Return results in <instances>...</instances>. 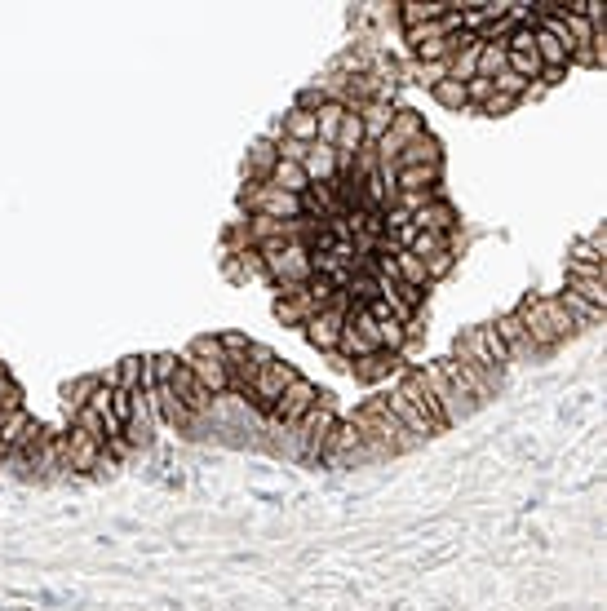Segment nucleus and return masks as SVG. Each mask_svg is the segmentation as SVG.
<instances>
[{
  "label": "nucleus",
  "instance_id": "nucleus-1",
  "mask_svg": "<svg viewBox=\"0 0 607 611\" xmlns=\"http://www.w3.org/2000/svg\"><path fill=\"white\" fill-rule=\"evenodd\" d=\"M514 315H519V324H523V333H528L532 350H550V346H559V341H568L576 333L572 315L559 306V297H532L528 293Z\"/></svg>",
  "mask_w": 607,
  "mask_h": 611
},
{
  "label": "nucleus",
  "instance_id": "nucleus-2",
  "mask_svg": "<svg viewBox=\"0 0 607 611\" xmlns=\"http://www.w3.org/2000/svg\"><path fill=\"white\" fill-rule=\"evenodd\" d=\"M262 271L280 293H297L315 279V262H311V244H262Z\"/></svg>",
  "mask_w": 607,
  "mask_h": 611
},
{
  "label": "nucleus",
  "instance_id": "nucleus-3",
  "mask_svg": "<svg viewBox=\"0 0 607 611\" xmlns=\"http://www.w3.org/2000/svg\"><path fill=\"white\" fill-rule=\"evenodd\" d=\"M351 426L359 430V439L364 443H377V448L386 452V457H399V452H413L421 439H413L404 426H399L395 417H390V408H386V399H373V403H364V408L351 417Z\"/></svg>",
  "mask_w": 607,
  "mask_h": 611
},
{
  "label": "nucleus",
  "instance_id": "nucleus-4",
  "mask_svg": "<svg viewBox=\"0 0 607 611\" xmlns=\"http://www.w3.org/2000/svg\"><path fill=\"white\" fill-rule=\"evenodd\" d=\"M351 293H346V288H337L333 293V302H328L320 315L311 319V324L302 328V337L311 341L315 350H320V355H333L337 350V341H342V328H346V315H351Z\"/></svg>",
  "mask_w": 607,
  "mask_h": 611
},
{
  "label": "nucleus",
  "instance_id": "nucleus-5",
  "mask_svg": "<svg viewBox=\"0 0 607 611\" xmlns=\"http://www.w3.org/2000/svg\"><path fill=\"white\" fill-rule=\"evenodd\" d=\"M297 430H302V452H306V457H324L328 439H333V430H337L333 399H328L324 390H320V399H315V408L297 421Z\"/></svg>",
  "mask_w": 607,
  "mask_h": 611
},
{
  "label": "nucleus",
  "instance_id": "nucleus-6",
  "mask_svg": "<svg viewBox=\"0 0 607 611\" xmlns=\"http://www.w3.org/2000/svg\"><path fill=\"white\" fill-rule=\"evenodd\" d=\"M107 465V448H102V439L85 430H67L63 434V470H76V474H94Z\"/></svg>",
  "mask_w": 607,
  "mask_h": 611
},
{
  "label": "nucleus",
  "instance_id": "nucleus-7",
  "mask_svg": "<svg viewBox=\"0 0 607 611\" xmlns=\"http://www.w3.org/2000/svg\"><path fill=\"white\" fill-rule=\"evenodd\" d=\"M302 377V372H297L293 364H284V359H271V364H262L257 368V377H253V386H249V399L257 403V408H266L271 412V403L284 395L288 386H293V381Z\"/></svg>",
  "mask_w": 607,
  "mask_h": 611
},
{
  "label": "nucleus",
  "instance_id": "nucleus-8",
  "mask_svg": "<svg viewBox=\"0 0 607 611\" xmlns=\"http://www.w3.org/2000/svg\"><path fill=\"white\" fill-rule=\"evenodd\" d=\"M45 434L49 430L40 426L32 412L18 408V412H9V417H0V452H27V448H36Z\"/></svg>",
  "mask_w": 607,
  "mask_h": 611
},
{
  "label": "nucleus",
  "instance_id": "nucleus-9",
  "mask_svg": "<svg viewBox=\"0 0 607 611\" xmlns=\"http://www.w3.org/2000/svg\"><path fill=\"white\" fill-rule=\"evenodd\" d=\"M315 399H320V386H315V381H306V377H297L293 386H288L284 395L271 403V417L280 421V426H297V421L315 408Z\"/></svg>",
  "mask_w": 607,
  "mask_h": 611
},
{
  "label": "nucleus",
  "instance_id": "nucleus-10",
  "mask_svg": "<svg viewBox=\"0 0 607 611\" xmlns=\"http://www.w3.org/2000/svg\"><path fill=\"white\" fill-rule=\"evenodd\" d=\"M395 395H404L408 403H413L421 417H426L430 426H435V434H439V430H448V421H444V412H439L435 395H430V386H426V377H421V368H417V372H399Z\"/></svg>",
  "mask_w": 607,
  "mask_h": 611
},
{
  "label": "nucleus",
  "instance_id": "nucleus-11",
  "mask_svg": "<svg viewBox=\"0 0 607 611\" xmlns=\"http://www.w3.org/2000/svg\"><path fill=\"white\" fill-rule=\"evenodd\" d=\"M355 116H359V129H364V147H377L386 138L390 120H395V107L386 98H373V102H359Z\"/></svg>",
  "mask_w": 607,
  "mask_h": 611
},
{
  "label": "nucleus",
  "instance_id": "nucleus-12",
  "mask_svg": "<svg viewBox=\"0 0 607 611\" xmlns=\"http://www.w3.org/2000/svg\"><path fill=\"white\" fill-rule=\"evenodd\" d=\"M173 395L182 399V408H187L191 417H204V412L213 408V395L200 386V381H195V372L187 364H178V372H173Z\"/></svg>",
  "mask_w": 607,
  "mask_h": 611
},
{
  "label": "nucleus",
  "instance_id": "nucleus-13",
  "mask_svg": "<svg viewBox=\"0 0 607 611\" xmlns=\"http://www.w3.org/2000/svg\"><path fill=\"white\" fill-rule=\"evenodd\" d=\"M399 18H404V31L408 27H421V23H439V18L457 14V0H399Z\"/></svg>",
  "mask_w": 607,
  "mask_h": 611
},
{
  "label": "nucleus",
  "instance_id": "nucleus-14",
  "mask_svg": "<svg viewBox=\"0 0 607 611\" xmlns=\"http://www.w3.org/2000/svg\"><path fill=\"white\" fill-rule=\"evenodd\" d=\"M182 364L195 372V381H200L204 390H209L213 399L226 395L231 390V377H226V359H204V355H182Z\"/></svg>",
  "mask_w": 607,
  "mask_h": 611
},
{
  "label": "nucleus",
  "instance_id": "nucleus-15",
  "mask_svg": "<svg viewBox=\"0 0 607 611\" xmlns=\"http://www.w3.org/2000/svg\"><path fill=\"white\" fill-rule=\"evenodd\" d=\"M102 386H116V390H129V395H138L142 381H147V359L142 355H125L111 372H98Z\"/></svg>",
  "mask_w": 607,
  "mask_h": 611
},
{
  "label": "nucleus",
  "instance_id": "nucleus-16",
  "mask_svg": "<svg viewBox=\"0 0 607 611\" xmlns=\"http://www.w3.org/2000/svg\"><path fill=\"white\" fill-rule=\"evenodd\" d=\"M413 164H430V169H444V147H439V138L421 133L417 142H408V147L395 155V169H413Z\"/></svg>",
  "mask_w": 607,
  "mask_h": 611
},
{
  "label": "nucleus",
  "instance_id": "nucleus-17",
  "mask_svg": "<svg viewBox=\"0 0 607 611\" xmlns=\"http://www.w3.org/2000/svg\"><path fill=\"white\" fill-rule=\"evenodd\" d=\"M413 231H430V235H452V226H457V213H452V204L448 200H430L421 213H413Z\"/></svg>",
  "mask_w": 607,
  "mask_h": 611
},
{
  "label": "nucleus",
  "instance_id": "nucleus-18",
  "mask_svg": "<svg viewBox=\"0 0 607 611\" xmlns=\"http://www.w3.org/2000/svg\"><path fill=\"white\" fill-rule=\"evenodd\" d=\"M395 368H399V355H390V350H373V355L351 359L355 381H364V386H377V381H386Z\"/></svg>",
  "mask_w": 607,
  "mask_h": 611
},
{
  "label": "nucleus",
  "instance_id": "nucleus-19",
  "mask_svg": "<svg viewBox=\"0 0 607 611\" xmlns=\"http://www.w3.org/2000/svg\"><path fill=\"white\" fill-rule=\"evenodd\" d=\"M280 164V151H275V142L257 138L249 155H244V182H271V169Z\"/></svg>",
  "mask_w": 607,
  "mask_h": 611
},
{
  "label": "nucleus",
  "instance_id": "nucleus-20",
  "mask_svg": "<svg viewBox=\"0 0 607 611\" xmlns=\"http://www.w3.org/2000/svg\"><path fill=\"white\" fill-rule=\"evenodd\" d=\"M386 408H390V417L399 421V426H404L408 434H413V439H430V434H435V426H430L426 417H421V412L413 408V403H408L404 395H395V390H390L386 395Z\"/></svg>",
  "mask_w": 607,
  "mask_h": 611
},
{
  "label": "nucleus",
  "instance_id": "nucleus-21",
  "mask_svg": "<svg viewBox=\"0 0 607 611\" xmlns=\"http://www.w3.org/2000/svg\"><path fill=\"white\" fill-rule=\"evenodd\" d=\"M302 169H306V178H311V186H320V182H337V151H333V147H324V142H311V151H306Z\"/></svg>",
  "mask_w": 607,
  "mask_h": 611
},
{
  "label": "nucleus",
  "instance_id": "nucleus-22",
  "mask_svg": "<svg viewBox=\"0 0 607 611\" xmlns=\"http://www.w3.org/2000/svg\"><path fill=\"white\" fill-rule=\"evenodd\" d=\"M479 49H483V40L466 36V45L448 58V80H461V85H466V80H475L479 76Z\"/></svg>",
  "mask_w": 607,
  "mask_h": 611
},
{
  "label": "nucleus",
  "instance_id": "nucleus-23",
  "mask_svg": "<svg viewBox=\"0 0 607 611\" xmlns=\"http://www.w3.org/2000/svg\"><path fill=\"white\" fill-rule=\"evenodd\" d=\"M492 328H497V337L506 341V350H510V359H523V355H537L532 350V341H528V333H523V324H519V315H501V319H492Z\"/></svg>",
  "mask_w": 607,
  "mask_h": 611
},
{
  "label": "nucleus",
  "instance_id": "nucleus-24",
  "mask_svg": "<svg viewBox=\"0 0 607 611\" xmlns=\"http://www.w3.org/2000/svg\"><path fill=\"white\" fill-rule=\"evenodd\" d=\"M102 386V377L98 372H85V377H71L67 386H63V412H67V421L76 417L80 408H85L89 399H94V390Z\"/></svg>",
  "mask_w": 607,
  "mask_h": 611
},
{
  "label": "nucleus",
  "instance_id": "nucleus-25",
  "mask_svg": "<svg viewBox=\"0 0 607 611\" xmlns=\"http://www.w3.org/2000/svg\"><path fill=\"white\" fill-rule=\"evenodd\" d=\"M439 186V169L430 164H413V169H395V191H421V195H435Z\"/></svg>",
  "mask_w": 607,
  "mask_h": 611
},
{
  "label": "nucleus",
  "instance_id": "nucleus-26",
  "mask_svg": "<svg viewBox=\"0 0 607 611\" xmlns=\"http://www.w3.org/2000/svg\"><path fill=\"white\" fill-rule=\"evenodd\" d=\"M280 133L293 142H315V111H302V107H288L280 120Z\"/></svg>",
  "mask_w": 607,
  "mask_h": 611
},
{
  "label": "nucleus",
  "instance_id": "nucleus-27",
  "mask_svg": "<svg viewBox=\"0 0 607 611\" xmlns=\"http://www.w3.org/2000/svg\"><path fill=\"white\" fill-rule=\"evenodd\" d=\"M271 186H275V191H288V195H306V191H311V178H306L302 164L280 160V164L271 169Z\"/></svg>",
  "mask_w": 607,
  "mask_h": 611
},
{
  "label": "nucleus",
  "instance_id": "nucleus-28",
  "mask_svg": "<svg viewBox=\"0 0 607 611\" xmlns=\"http://www.w3.org/2000/svg\"><path fill=\"white\" fill-rule=\"evenodd\" d=\"M342 116H346L342 102H324V107L315 111V142L333 147V142H337V129H342Z\"/></svg>",
  "mask_w": 607,
  "mask_h": 611
},
{
  "label": "nucleus",
  "instance_id": "nucleus-29",
  "mask_svg": "<svg viewBox=\"0 0 607 611\" xmlns=\"http://www.w3.org/2000/svg\"><path fill=\"white\" fill-rule=\"evenodd\" d=\"M559 306L568 310L572 315V324H576V333H581V328H594V324H603V315L607 310H599V306H590V302H581V297L576 293H568V288H563V297H559Z\"/></svg>",
  "mask_w": 607,
  "mask_h": 611
},
{
  "label": "nucleus",
  "instance_id": "nucleus-30",
  "mask_svg": "<svg viewBox=\"0 0 607 611\" xmlns=\"http://www.w3.org/2000/svg\"><path fill=\"white\" fill-rule=\"evenodd\" d=\"M430 93H435V102L444 111H466L470 107L466 85H461V80H439V85H430Z\"/></svg>",
  "mask_w": 607,
  "mask_h": 611
},
{
  "label": "nucleus",
  "instance_id": "nucleus-31",
  "mask_svg": "<svg viewBox=\"0 0 607 611\" xmlns=\"http://www.w3.org/2000/svg\"><path fill=\"white\" fill-rule=\"evenodd\" d=\"M475 333H479V346H483V355H488L492 359V368H506L510 364V350H506V341H501L497 337V328H492V324H483V328H475Z\"/></svg>",
  "mask_w": 607,
  "mask_h": 611
},
{
  "label": "nucleus",
  "instance_id": "nucleus-32",
  "mask_svg": "<svg viewBox=\"0 0 607 611\" xmlns=\"http://www.w3.org/2000/svg\"><path fill=\"white\" fill-rule=\"evenodd\" d=\"M568 293H576L581 302L607 310V279H572V275H568Z\"/></svg>",
  "mask_w": 607,
  "mask_h": 611
},
{
  "label": "nucleus",
  "instance_id": "nucleus-33",
  "mask_svg": "<svg viewBox=\"0 0 607 611\" xmlns=\"http://www.w3.org/2000/svg\"><path fill=\"white\" fill-rule=\"evenodd\" d=\"M506 54H510V49H506ZM506 71H514V76L528 80V85H532V80H541V58H537V49H523V54H510V58H506Z\"/></svg>",
  "mask_w": 607,
  "mask_h": 611
},
{
  "label": "nucleus",
  "instance_id": "nucleus-34",
  "mask_svg": "<svg viewBox=\"0 0 607 611\" xmlns=\"http://www.w3.org/2000/svg\"><path fill=\"white\" fill-rule=\"evenodd\" d=\"M506 45H483L479 49V76L483 80H497L501 76V71H506Z\"/></svg>",
  "mask_w": 607,
  "mask_h": 611
},
{
  "label": "nucleus",
  "instance_id": "nucleus-35",
  "mask_svg": "<svg viewBox=\"0 0 607 611\" xmlns=\"http://www.w3.org/2000/svg\"><path fill=\"white\" fill-rule=\"evenodd\" d=\"M71 430H85V434H94V439L107 443V434H111V421L107 417H98L94 408H80L76 417H71Z\"/></svg>",
  "mask_w": 607,
  "mask_h": 611
},
{
  "label": "nucleus",
  "instance_id": "nucleus-36",
  "mask_svg": "<svg viewBox=\"0 0 607 611\" xmlns=\"http://www.w3.org/2000/svg\"><path fill=\"white\" fill-rule=\"evenodd\" d=\"M23 408V390H18V381L9 377V368L0 372V417H9V412Z\"/></svg>",
  "mask_w": 607,
  "mask_h": 611
},
{
  "label": "nucleus",
  "instance_id": "nucleus-37",
  "mask_svg": "<svg viewBox=\"0 0 607 611\" xmlns=\"http://www.w3.org/2000/svg\"><path fill=\"white\" fill-rule=\"evenodd\" d=\"M421 262H426V275H430V284H435V279H444V275H452V248L448 253H435V257H421Z\"/></svg>",
  "mask_w": 607,
  "mask_h": 611
},
{
  "label": "nucleus",
  "instance_id": "nucleus-38",
  "mask_svg": "<svg viewBox=\"0 0 607 611\" xmlns=\"http://www.w3.org/2000/svg\"><path fill=\"white\" fill-rule=\"evenodd\" d=\"M187 355H204V359H226L222 355V337H195L187 346Z\"/></svg>",
  "mask_w": 607,
  "mask_h": 611
},
{
  "label": "nucleus",
  "instance_id": "nucleus-39",
  "mask_svg": "<svg viewBox=\"0 0 607 611\" xmlns=\"http://www.w3.org/2000/svg\"><path fill=\"white\" fill-rule=\"evenodd\" d=\"M466 98H470V107H483V102L492 98V80H483V76L466 80Z\"/></svg>",
  "mask_w": 607,
  "mask_h": 611
},
{
  "label": "nucleus",
  "instance_id": "nucleus-40",
  "mask_svg": "<svg viewBox=\"0 0 607 611\" xmlns=\"http://www.w3.org/2000/svg\"><path fill=\"white\" fill-rule=\"evenodd\" d=\"M324 102H328V93H324L320 85H311V89H302V93H297V107H302V111H320Z\"/></svg>",
  "mask_w": 607,
  "mask_h": 611
},
{
  "label": "nucleus",
  "instance_id": "nucleus-41",
  "mask_svg": "<svg viewBox=\"0 0 607 611\" xmlns=\"http://www.w3.org/2000/svg\"><path fill=\"white\" fill-rule=\"evenodd\" d=\"M514 107H519V102H514V98H506V93H492V98L488 102H483V116H506V111H514Z\"/></svg>",
  "mask_w": 607,
  "mask_h": 611
},
{
  "label": "nucleus",
  "instance_id": "nucleus-42",
  "mask_svg": "<svg viewBox=\"0 0 607 611\" xmlns=\"http://www.w3.org/2000/svg\"><path fill=\"white\" fill-rule=\"evenodd\" d=\"M568 62H576V67H599V58H594V49L585 45V49H572V58Z\"/></svg>",
  "mask_w": 607,
  "mask_h": 611
},
{
  "label": "nucleus",
  "instance_id": "nucleus-43",
  "mask_svg": "<svg viewBox=\"0 0 607 611\" xmlns=\"http://www.w3.org/2000/svg\"><path fill=\"white\" fill-rule=\"evenodd\" d=\"M0 372H5V364H0Z\"/></svg>",
  "mask_w": 607,
  "mask_h": 611
}]
</instances>
